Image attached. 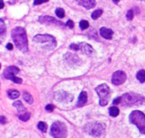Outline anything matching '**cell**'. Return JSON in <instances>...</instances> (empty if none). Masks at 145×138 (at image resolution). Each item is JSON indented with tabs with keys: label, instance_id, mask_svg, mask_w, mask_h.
I'll return each mask as SVG.
<instances>
[{
	"label": "cell",
	"instance_id": "8fae6325",
	"mask_svg": "<svg viewBox=\"0 0 145 138\" xmlns=\"http://www.w3.org/2000/svg\"><path fill=\"white\" fill-rule=\"evenodd\" d=\"M126 80V74L123 71H117L112 76V83L114 85H121Z\"/></svg>",
	"mask_w": 145,
	"mask_h": 138
},
{
	"label": "cell",
	"instance_id": "d6a6232c",
	"mask_svg": "<svg viewBox=\"0 0 145 138\" xmlns=\"http://www.w3.org/2000/svg\"><path fill=\"white\" fill-rule=\"evenodd\" d=\"M6 123V118L5 117H0V123L5 124Z\"/></svg>",
	"mask_w": 145,
	"mask_h": 138
},
{
	"label": "cell",
	"instance_id": "6da1fadb",
	"mask_svg": "<svg viewBox=\"0 0 145 138\" xmlns=\"http://www.w3.org/2000/svg\"><path fill=\"white\" fill-rule=\"evenodd\" d=\"M11 38L16 46L23 52H27L28 44L26 30L22 27L15 28L11 32Z\"/></svg>",
	"mask_w": 145,
	"mask_h": 138
},
{
	"label": "cell",
	"instance_id": "7a4b0ae2",
	"mask_svg": "<svg viewBox=\"0 0 145 138\" xmlns=\"http://www.w3.org/2000/svg\"><path fill=\"white\" fill-rule=\"evenodd\" d=\"M130 122L135 124L142 134L145 135V114L141 111H133L130 114Z\"/></svg>",
	"mask_w": 145,
	"mask_h": 138
},
{
	"label": "cell",
	"instance_id": "9a60e30c",
	"mask_svg": "<svg viewBox=\"0 0 145 138\" xmlns=\"http://www.w3.org/2000/svg\"><path fill=\"white\" fill-rule=\"evenodd\" d=\"M99 32H100V34L106 40H111L114 34V31L108 28H101Z\"/></svg>",
	"mask_w": 145,
	"mask_h": 138
},
{
	"label": "cell",
	"instance_id": "2e32d148",
	"mask_svg": "<svg viewBox=\"0 0 145 138\" xmlns=\"http://www.w3.org/2000/svg\"><path fill=\"white\" fill-rule=\"evenodd\" d=\"M87 100H88V95H87V93L83 91L80 93V97H79V100H78V102H77V106H83L86 102H87Z\"/></svg>",
	"mask_w": 145,
	"mask_h": 138
},
{
	"label": "cell",
	"instance_id": "d6986e66",
	"mask_svg": "<svg viewBox=\"0 0 145 138\" xmlns=\"http://www.w3.org/2000/svg\"><path fill=\"white\" fill-rule=\"evenodd\" d=\"M137 79L141 83H143L145 82V71L144 70H140L137 73Z\"/></svg>",
	"mask_w": 145,
	"mask_h": 138
},
{
	"label": "cell",
	"instance_id": "8992f818",
	"mask_svg": "<svg viewBox=\"0 0 145 138\" xmlns=\"http://www.w3.org/2000/svg\"><path fill=\"white\" fill-rule=\"evenodd\" d=\"M96 92L100 98L99 104L103 106H107L108 103V98H109V94H110L109 87L106 83H103L96 88Z\"/></svg>",
	"mask_w": 145,
	"mask_h": 138
},
{
	"label": "cell",
	"instance_id": "7402d4cb",
	"mask_svg": "<svg viewBox=\"0 0 145 138\" xmlns=\"http://www.w3.org/2000/svg\"><path fill=\"white\" fill-rule=\"evenodd\" d=\"M23 99L25 100V101H27L28 104H33V96L27 93V92H24L23 93Z\"/></svg>",
	"mask_w": 145,
	"mask_h": 138
},
{
	"label": "cell",
	"instance_id": "e575fe53",
	"mask_svg": "<svg viewBox=\"0 0 145 138\" xmlns=\"http://www.w3.org/2000/svg\"><path fill=\"white\" fill-rule=\"evenodd\" d=\"M4 6H5V3H4V1H3V0H0V10L3 9V8H4Z\"/></svg>",
	"mask_w": 145,
	"mask_h": 138
},
{
	"label": "cell",
	"instance_id": "484cf974",
	"mask_svg": "<svg viewBox=\"0 0 145 138\" xmlns=\"http://www.w3.org/2000/svg\"><path fill=\"white\" fill-rule=\"evenodd\" d=\"M80 27L82 30H85L89 28V22L86 20H82L80 22Z\"/></svg>",
	"mask_w": 145,
	"mask_h": 138
},
{
	"label": "cell",
	"instance_id": "4fadbf2b",
	"mask_svg": "<svg viewBox=\"0 0 145 138\" xmlns=\"http://www.w3.org/2000/svg\"><path fill=\"white\" fill-rule=\"evenodd\" d=\"M64 59L65 61L68 63V64H71V65H76V64H80L81 63V60L80 58L74 54V53H71V52H67L64 55Z\"/></svg>",
	"mask_w": 145,
	"mask_h": 138
},
{
	"label": "cell",
	"instance_id": "8d00e7d4",
	"mask_svg": "<svg viewBox=\"0 0 145 138\" xmlns=\"http://www.w3.org/2000/svg\"><path fill=\"white\" fill-rule=\"evenodd\" d=\"M0 69H1V63H0Z\"/></svg>",
	"mask_w": 145,
	"mask_h": 138
},
{
	"label": "cell",
	"instance_id": "9c48e42d",
	"mask_svg": "<svg viewBox=\"0 0 145 138\" xmlns=\"http://www.w3.org/2000/svg\"><path fill=\"white\" fill-rule=\"evenodd\" d=\"M70 49L74 50V51H81L82 52H84L85 54L90 56L91 55V53L93 52V48L91 45L86 43V42H81L79 44H75L72 43L70 45Z\"/></svg>",
	"mask_w": 145,
	"mask_h": 138
},
{
	"label": "cell",
	"instance_id": "836d02e7",
	"mask_svg": "<svg viewBox=\"0 0 145 138\" xmlns=\"http://www.w3.org/2000/svg\"><path fill=\"white\" fill-rule=\"evenodd\" d=\"M7 49L8 50H12L13 49V45L11 44V43H9V44H7Z\"/></svg>",
	"mask_w": 145,
	"mask_h": 138
},
{
	"label": "cell",
	"instance_id": "277c9868",
	"mask_svg": "<svg viewBox=\"0 0 145 138\" xmlns=\"http://www.w3.org/2000/svg\"><path fill=\"white\" fill-rule=\"evenodd\" d=\"M50 135L54 138H66L67 135V126L60 121L54 122L50 127Z\"/></svg>",
	"mask_w": 145,
	"mask_h": 138
},
{
	"label": "cell",
	"instance_id": "603a6c76",
	"mask_svg": "<svg viewBox=\"0 0 145 138\" xmlns=\"http://www.w3.org/2000/svg\"><path fill=\"white\" fill-rule=\"evenodd\" d=\"M103 15V10H96L92 14H91V18L93 20H97L101 16Z\"/></svg>",
	"mask_w": 145,
	"mask_h": 138
},
{
	"label": "cell",
	"instance_id": "83f0119b",
	"mask_svg": "<svg viewBox=\"0 0 145 138\" xmlns=\"http://www.w3.org/2000/svg\"><path fill=\"white\" fill-rule=\"evenodd\" d=\"M133 17H134V11H133V10H129L127 11V13H126V18H127V20L131 21V20L133 19Z\"/></svg>",
	"mask_w": 145,
	"mask_h": 138
},
{
	"label": "cell",
	"instance_id": "44dd1931",
	"mask_svg": "<svg viewBox=\"0 0 145 138\" xmlns=\"http://www.w3.org/2000/svg\"><path fill=\"white\" fill-rule=\"evenodd\" d=\"M8 95L10 99H16L19 97L20 95V93L19 91L16 90V89H13V90H9L8 91Z\"/></svg>",
	"mask_w": 145,
	"mask_h": 138
},
{
	"label": "cell",
	"instance_id": "f546056e",
	"mask_svg": "<svg viewBox=\"0 0 145 138\" xmlns=\"http://www.w3.org/2000/svg\"><path fill=\"white\" fill-rule=\"evenodd\" d=\"M66 26H67L69 28H74V22H72V20H68L67 22V23H66Z\"/></svg>",
	"mask_w": 145,
	"mask_h": 138
},
{
	"label": "cell",
	"instance_id": "52a82bcc",
	"mask_svg": "<svg viewBox=\"0 0 145 138\" xmlns=\"http://www.w3.org/2000/svg\"><path fill=\"white\" fill-rule=\"evenodd\" d=\"M85 129L86 132L89 133L91 135L95 136V137H99L103 134L105 126L103 123H88Z\"/></svg>",
	"mask_w": 145,
	"mask_h": 138
},
{
	"label": "cell",
	"instance_id": "1f68e13d",
	"mask_svg": "<svg viewBox=\"0 0 145 138\" xmlns=\"http://www.w3.org/2000/svg\"><path fill=\"white\" fill-rule=\"evenodd\" d=\"M120 103H121V97H118V98L114 99V101H113L114 105H118V104H120Z\"/></svg>",
	"mask_w": 145,
	"mask_h": 138
},
{
	"label": "cell",
	"instance_id": "30bf717a",
	"mask_svg": "<svg viewBox=\"0 0 145 138\" xmlns=\"http://www.w3.org/2000/svg\"><path fill=\"white\" fill-rule=\"evenodd\" d=\"M39 22L40 23L49 24V25H56V26H59V27H62V28H64L66 26V24H64L62 22H61L59 20H56V18H54L52 17H48V16L40 17L39 18Z\"/></svg>",
	"mask_w": 145,
	"mask_h": 138
},
{
	"label": "cell",
	"instance_id": "7c38bea8",
	"mask_svg": "<svg viewBox=\"0 0 145 138\" xmlns=\"http://www.w3.org/2000/svg\"><path fill=\"white\" fill-rule=\"evenodd\" d=\"M55 99L61 102H71L74 100V96L66 91H58L55 94Z\"/></svg>",
	"mask_w": 145,
	"mask_h": 138
},
{
	"label": "cell",
	"instance_id": "e0dca14e",
	"mask_svg": "<svg viewBox=\"0 0 145 138\" xmlns=\"http://www.w3.org/2000/svg\"><path fill=\"white\" fill-rule=\"evenodd\" d=\"M5 34H6V25L2 19H0V42L4 40Z\"/></svg>",
	"mask_w": 145,
	"mask_h": 138
},
{
	"label": "cell",
	"instance_id": "d4e9b609",
	"mask_svg": "<svg viewBox=\"0 0 145 138\" xmlns=\"http://www.w3.org/2000/svg\"><path fill=\"white\" fill-rule=\"evenodd\" d=\"M38 128L39 129H40L42 132H46L47 131V124L44 122H39L38 123Z\"/></svg>",
	"mask_w": 145,
	"mask_h": 138
},
{
	"label": "cell",
	"instance_id": "d590c367",
	"mask_svg": "<svg viewBox=\"0 0 145 138\" xmlns=\"http://www.w3.org/2000/svg\"><path fill=\"white\" fill-rule=\"evenodd\" d=\"M112 1H113V2H114V4H118V3H119V2L120 1V0H112Z\"/></svg>",
	"mask_w": 145,
	"mask_h": 138
},
{
	"label": "cell",
	"instance_id": "cb8c5ba5",
	"mask_svg": "<svg viewBox=\"0 0 145 138\" xmlns=\"http://www.w3.org/2000/svg\"><path fill=\"white\" fill-rule=\"evenodd\" d=\"M56 15L59 17V18H63L65 17V11L61 8H57L56 10Z\"/></svg>",
	"mask_w": 145,
	"mask_h": 138
},
{
	"label": "cell",
	"instance_id": "3957f363",
	"mask_svg": "<svg viewBox=\"0 0 145 138\" xmlns=\"http://www.w3.org/2000/svg\"><path fill=\"white\" fill-rule=\"evenodd\" d=\"M120 97H121V103L126 106L141 105L145 101L144 98L142 95L135 93H127Z\"/></svg>",
	"mask_w": 145,
	"mask_h": 138
},
{
	"label": "cell",
	"instance_id": "4dcf8cb0",
	"mask_svg": "<svg viewBox=\"0 0 145 138\" xmlns=\"http://www.w3.org/2000/svg\"><path fill=\"white\" fill-rule=\"evenodd\" d=\"M45 109H46V111H48V112H53V110L55 109V106H54L53 105H51V104H49V105H47V106H45Z\"/></svg>",
	"mask_w": 145,
	"mask_h": 138
},
{
	"label": "cell",
	"instance_id": "5b68a950",
	"mask_svg": "<svg viewBox=\"0 0 145 138\" xmlns=\"http://www.w3.org/2000/svg\"><path fill=\"white\" fill-rule=\"evenodd\" d=\"M33 41L37 43L45 44V48L52 50L56 46V40L50 34H37L33 37Z\"/></svg>",
	"mask_w": 145,
	"mask_h": 138
},
{
	"label": "cell",
	"instance_id": "ba28073f",
	"mask_svg": "<svg viewBox=\"0 0 145 138\" xmlns=\"http://www.w3.org/2000/svg\"><path fill=\"white\" fill-rule=\"evenodd\" d=\"M19 71H20L19 68H17L16 66H10L6 69V70H5L3 75H4L5 78H6L8 80H11L15 83L21 84V83H22V79L16 77V75L17 73H19Z\"/></svg>",
	"mask_w": 145,
	"mask_h": 138
},
{
	"label": "cell",
	"instance_id": "4316f807",
	"mask_svg": "<svg viewBox=\"0 0 145 138\" xmlns=\"http://www.w3.org/2000/svg\"><path fill=\"white\" fill-rule=\"evenodd\" d=\"M22 121H27L29 118H30V114L28 112L25 113V114H22V115H19L18 117Z\"/></svg>",
	"mask_w": 145,
	"mask_h": 138
},
{
	"label": "cell",
	"instance_id": "f1b7e54d",
	"mask_svg": "<svg viewBox=\"0 0 145 138\" xmlns=\"http://www.w3.org/2000/svg\"><path fill=\"white\" fill-rule=\"evenodd\" d=\"M48 1H49V0H34L33 5H39L44 4V3H47Z\"/></svg>",
	"mask_w": 145,
	"mask_h": 138
},
{
	"label": "cell",
	"instance_id": "5bb4252c",
	"mask_svg": "<svg viewBox=\"0 0 145 138\" xmlns=\"http://www.w3.org/2000/svg\"><path fill=\"white\" fill-rule=\"evenodd\" d=\"M75 1L87 10L94 8L97 5V0H75Z\"/></svg>",
	"mask_w": 145,
	"mask_h": 138
},
{
	"label": "cell",
	"instance_id": "ac0fdd59",
	"mask_svg": "<svg viewBox=\"0 0 145 138\" xmlns=\"http://www.w3.org/2000/svg\"><path fill=\"white\" fill-rule=\"evenodd\" d=\"M13 106L15 107H16V109L19 112V113H22V114L27 113V109L25 108V106L22 105V103L21 101H16V102H14L13 103ZM22 114H21V115H22Z\"/></svg>",
	"mask_w": 145,
	"mask_h": 138
},
{
	"label": "cell",
	"instance_id": "ffe728a7",
	"mask_svg": "<svg viewBox=\"0 0 145 138\" xmlns=\"http://www.w3.org/2000/svg\"><path fill=\"white\" fill-rule=\"evenodd\" d=\"M119 113H120V110H119V108L118 107H116V106H112V107H110L109 108V115L111 116V117H117L118 115H119Z\"/></svg>",
	"mask_w": 145,
	"mask_h": 138
}]
</instances>
